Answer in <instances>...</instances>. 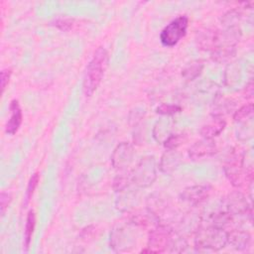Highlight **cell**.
I'll return each instance as SVG.
<instances>
[{"mask_svg": "<svg viewBox=\"0 0 254 254\" xmlns=\"http://www.w3.org/2000/svg\"><path fill=\"white\" fill-rule=\"evenodd\" d=\"M228 240V232L213 222L198 229L194 243L199 250L217 251L223 248Z\"/></svg>", "mask_w": 254, "mask_h": 254, "instance_id": "obj_2", "label": "cell"}, {"mask_svg": "<svg viewBox=\"0 0 254 254\" xmlns=\"http://www.w3.org/2000/svg\"><path fill=\"white\" fill-rule=\"evenodd\" d=\"M182 110V107L175 104H161L157 107L156 111L162 115H174Z\"/></svg>", "mask_w": 254, "mask_h": 254, "instance_id": "obj_20", "label": "cell"}, {"mask_svg": "<svg viewBox=\"0 0 254 254\" xmlns=\"http://www.w3.org/2000/svg\"><path fill=\"white\" fill-rule=\"evenodd\" d=\"M216 153L215 142L212 139L203 138L195 142L189 150V156L192 160H200L207 158Z\"/></svg>", "mask_w": 254, "mask_h": 254, "instance_id": "obj_8", "label": "cell"}, {"mask_svg": "<svg viewBox=\"0 0 254 254\" xmlns=\"http://www.w3.org/2000/svg\"><path fill=\"white\" fill-rule=\"evenodd\" d=\"M11 201V194L5 191H2L0 194V209H1V214L4 215L9 204Z\"/></svg>", "mask_w": 254, "mask_h": 254, "instance_id": "obj_21", "label": "cell"}, {"mask_svg": "<svg viewBox=\"0 0 254 254\" xmlns=\"http://www.w3.org/2000/svg\"><path fill=\"white\" fill-rule=\"evenodd\" d=\"M36 225V215L33 210H30L27 215L26 219V225H25V231H24V240H25V247L28 249L31 240H32V235L35 229Z\"/></svg>", "mask_w": 254, "mask_h": 254, "instance_id": "obj_16", "label": "cell"}, {"mask_svg": "<svg viewBox=\"0 0 254 254\" xmlns=\"http://www.w3.org/2000/svg\"><path fill=\"white\" fill-rule=\"evenodd\" d=\"M9 110H10V117L5 125V132L9 135H14L18 131L23 120L22 109L19 104V101L16 99H13L10 103Z\"/></svg>", "mask_w": 254, "mask_h": 254, "instance_id": "obj_10", "label": "cell"}, {"mask_svg": "<svg viewBox=\"0 0 254 254\" xmlns=\"http://www.w3.org/2000/svg\"><path fill=\"white\" fill-rule=\"evenodd\" d=\"M243 153L236 150L231 152L224 165V173L234 187H240L243 180L246 178V176L243 174Z\"/></svg>", "mask_w": 254, "mask_h": 254, "instance_id": "obj_6", "label": "cell"}, {"mask_svg": "<svg viewBox=\"0 0 254 254\" xmlns=\"http://www.w3.org/2000/svg\"><path fill=\"white\" fill-rule=\"evenodd\" d=\"M225 125H226V123L221 117L215 116L210 122L203 125L200 128L199 132L203 138L212 139L213 137L219 135L223 131Z\"/></svg>", "mask_w": 254, "mask_h": 254, "instance_id": "obj_11", "label": "cell"}, {"mask_svg": "<svg viewBox=\"0 0 254 254\" xmlns=\"http://www.w3.org/2000/svg\"><path fill=\"white\" fill-rule=\"evenodd\" d=\"M134 150L131 144L123 142L119 144L113 151L111 161L115 169L123 170L127 168L133 160Z\"/></svg>", "mask_w": 254, "mask_h": 254, "instance_id": "obj_7", "label": "cell"}, {"mask_svg": "<svg viewBox=\"0 0 254 254\" xmlns=\"http://www.w3.org/2000/svg\"><path fill=\"white\" fill-rule=\"evenodd\" d=\"M189 25V18L186 15H182L172 20L161 32L160 41L165 47L176 46L187 34Z\"/></svg>", "mask_w": 254, "mask_h": 254, "instance_id": "obj_3", "label": "cell"}, {"mask_svg": "<svg viewBox=\"0 0 254 254\" xmlns=\"http://www.w3.org/2000/svg\"><path fill=\"white\" fill-rule=\"evenodd\" d=\"M226 206H227V213L229 215H231V213L238 214V213L247 212V202L240 193L235 194V196L230 195Z\"/></svg>", "mask_w": 254, "mask_h": 254, "instance_id": "obj_13", "label": "cell"}, {"mask_svg": "<svg viewBox=\"0 0 254 254\" xmlns=\"http://www.w3.org/2000/svg\"><path fill=\"white\" fill-rule=\"evenodd\" d=\"M109 55L108 52L100 47L98 48L89 64L86 66L82 82V91L85 96H90L100 84L104 72L108 66Z\"/></svg>", "mask_w": 254, "mask_h": 254, "instance_id": "obj_1", "label": "cell"}, {"mask_svg": "<svg viewBox=\"0 0 254 254\" xmlns=\"http://www.w3.org/2000/svg\"><path fill=\"white\" fill-rule=\"evenodd\" d=\"M186 138L183 134H173L170 135L163 143L166 149L168 150H176L179 146H181L185 142Z\"/></svg>", "mask_w": 254, "mask_h": 254, "instance_id": "obj_18", "label": "cell"}, {"mask_svg": "<svg viewBox=\"0 0 254 254\" xmlns=\"http://www.w3.org/2000/svg\"><path fill=\"white\" fill-rule=\"evenodd\" d=\"M40 181V175L39 173H35L34 175H32V177L30 178L29 180V183H28V186H27V189H26V195H25V204H28V202L30 201L37 186H38V183Z\"/></svg>", "mask_w": 254, "mask_h": 254, "instance_id": "obj_19", "label": "cell"}, {"mask_svg": "<svg viewBox=\"0 0 254 254\" xmlns=\"http://www.w3.org/2000/svg\"><path fill=\"white\" fill-rule=\"evenodd\" d=\"M227 243H230L236 249H245L249 247L250 244V235L247 232L240 230H233L228 232Z\"/></svg>", "mask_w": 254, "mask_h": 254, "instance_id": "obj_12", "label": "cell"}, {"mask_svg": "<svg viewBox=\"0 0 254 254\" xmlns=\"http://www.w3.org/2000/svg\"><path fill=\"white\" fill-rule=\"evenodd\" d=\"M253 104L249 103L246 104L244 106H242L241 108H239L237 111H235L234 115H233V119L235 122H242L247 120L248 118H252L253 115Z\"/></svg>", "mask_w": 254, "mask_h": 254, "instance_id": "obj_17", "label": "cell"}, {"mask_svg": "<svg viewBox=\"0 0 254 254\" xmlns=\"http://www.w3.org/2000/svg\"><path fill=\"white\" fill-rule=\"evenodd\" d=\"M56 26L63 31H67L71 27V21L68 19H61L56 21Z\"/></svg>", "mask_w": 254, "mask_h": 254, "instance_id": "obj_23", "label": "cell"}, {"mask_svg": "<svg viewBox=\"0 0 254 254\" xmlns=\"http://www.w3.org/2000/svg\"><path fill=\"white\" fill-rule=\"evenodd\" d=\"M11 74H12V70L10 68H5L1 71V90H2V93L5 91V88L9 83Z\"/></svg>", "mask_w": 254, "mask_h": 254, "instance_id": "obj_22", "label": "cell"}, {"mask_svg": "<svg viewBox=\"0 0 254 254\" xmlns=\"http://www.w3.org/2000/svg\"><path fill=\"white\" fill-rule=\"evenodd\" d=\"M174 242L176 241L173 231L166 226H158L150 231L148 240L149 249L142 250V252H165L168 247H173Z\"/></svg>", "mask_w": 254, "mask_h": 254, "instance_id": "obj_5", "label": "cell"}, {"mask_svg": "<svg viewBox=\"0 0 254 254\" xmlns=\"http://www.w3.org/2000/svg\"><path fill=\"white\" fill-rule=\"evenodd\" d=\"M179 154L175 152V150H169L168 153H166L161 160L160 167L163 172L165 173H171L175 170V168L179 164Z\"/></svg>", "mask_w": 254, "mask_h": 254, "instance_id": "obj_14", "label": "cell"}, {"mask_svg": "<svg viewBox=\"0 0 254 254\" xmlns=\"http://www.w3.org/2000/svg\"><path fill=\"white\" fill-rule=\"evenodd\" d=\"M210 193V188L207 186H192L185 189L181 194L183 200L196 205L203 202Z\"/></svg>", "mask_w": 254, "mask_h": 254, "instance_id": "obj_9", "label": "cell"}, {"mask_svg": "<svg viewBox=\"0 0 254 254\" xmlns=\"http://www.w3.org/2000/svg\"><path fill=\"white\" fill-rule=\"evenodd\" d=\"M203 64L200 61H193L188 64L182 70V75L188 80H192L196 78L202 71Z\"/></svg>", "mask_w": 254, "mask_h": 254, "instance_id": "obj_15", "label": "cell"}, {"mask_svg": "<svg viewBox=\"0 0 254 254\" xmlns=\"http://www.w3.org/2000/svg\"><path fill=\"white\" fill-rule=\"evenodd\" d=\"M156 177V161L155 158L151 156L142 158L137 167L130 174V180L142 188L152 185Z\"/></svg>", "mask_w": 254, "mask_h": 254, "instance_id": "obj_4", "label": "cell"}]
</instances>
